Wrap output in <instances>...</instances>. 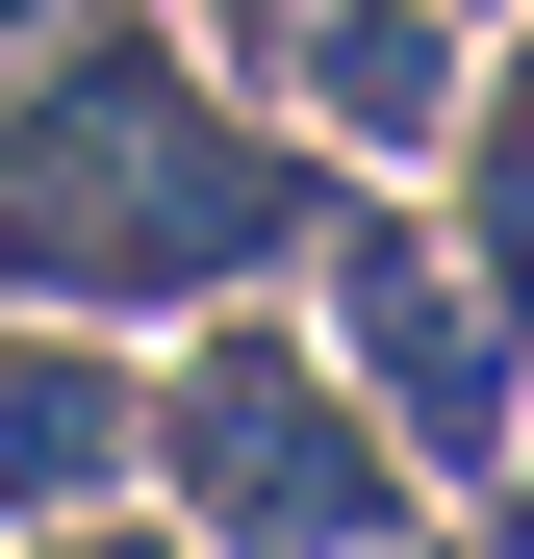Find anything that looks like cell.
I'll return each mask as SVG.
<instances>
[{
  "label": "cell",
  "mask_w": 534,
  "mask_h": 559,
  "mask_svg": "<svg viewBox=\"0 0 534 559\" xmlns=\"http://www.w3.org/2000/svg\"><path fill=\"white\" fill-rule=\"evenodd\" d=\"M509 509H534V484H509Z\"/></svg>",
  "instance_id": "obj_9"
},
{
  "label": "cell",
  "mask_w": 534,
  "mask_h": 559,
  "mask_svg": "<svg viewBox=\"0 0 534 559\" xmlns=\"http://www.w3.org/2000/svg\"><path fill=\"white\" fill-rule=\"evenodd\" d=\"M306 280H331V382L382 407L407 484H509V356H534V331H484V306H459V254H432L407 204H331V229H306Z\"/></svg>",
  "instance_id": "obj_3"
},
{
  "label": "cell",
  "mask_w": 534,
  "mask_h": 559,
  "mask_svg": "<svg viewBox=\"0 0 534 559\" xmlns=\"http://www.w3.org/2000/svg\"><path fill=\"white\" fill-rule=\"evenodd\" d=\"M128 484H153V534H204V559H407V457H382V407L331 382L306 331H254V306H204L128 382Z\"/></svg>",
  "instance_id": "obj_2"
},
{
  "label": "cell",
  "mask_w": 534,
  "mask_h": 559,
  "mask_svg": "<svg viewBox=\"0 0 534 559\" xmlns=\"http://www.w3.org/2000/svg\"><path fill=\"white\" fill-rule=\"evenodd\" d=\"M128 382L153 356H103V331H0V534H51V509H128Z\"/></svg>",
  "instance_id": "obj_5"
},
{
  "label": "cell",
  "mask_w": 534,
  "mask_h": 559,
  "mask_svg": "<svg viewBox=\"0 0 534 559\" xmlns=\"http://www.w3.org/2000/svg\"><path fill=\"white\" fill-rule=\"evenodd\" d=\"M0 559H204V534H153V509H51V534H0Z\"/></svg>",
  "instance_id": "obj_7"
},
{
  "label": "cell",
  "mask_w": 534,
  "mask_h": 559,
  "mask_svg": "<svg viewBox=\"0 0 534 559\" xmlns=\"http://www.w3.org/2000/svg\"><path fill=\"white\" fill-rule=\"evenodd\" d=\"M204 26H229V51H281V0H204Z\"/></svg>",
  "instance_id": "obj_8"
},
{
  "label": "cell",
  "mask_w": 534,
  "mask_h": 559,
  "mask_svg": "<svg viewBox=\"0 0 534 559\" xmlns=\"http://www.w3.org/2000/svg\"><path fill=\"white\" fill-rule=\"evenodd\" d=\"M407 559H432V534H407Z\"/></svg>",
  "instance_id": "obj_10"
},
{
  "label": "cell",
  "mask_w": 534,
  "mask_h": 559,
  "mask_svg": "<svg viewBox=\"0 0 534 559\" xmlns=\"http://www.w3.org/2000/svg\"><path fill=\"white\" fill-rule=\"evenodd\" d=\"M306 229H331V178L204 103L153 0H51V26L0 0V280H26L51 331H128V306L204 331L229 280H281Z\"/></svg>",
  "instance_id": "obj_1"
},
{
  "label": "cell",
  "mask_w": 534,
  "mask_h": 559,
  "mask_svg": "<svg viewBox=\"0 0 534 559\" xmlns=\"http://www.w3.org/2000/svg\"><path fill=\"white\" fill-rule=\"evenodd\" d=\"M432 178H459V306L534 331V26L459 76V128H432Z\"/></svg>",
  "instance_id": "obj_6"
},
{
  "label": "cell",
  "mask_w": 534,
  "mask_h": 559,
  "mask_svg": "<svg viewBox=\"0 0 534 559\" xmlns=\"http://www.w3.org/2000/svg\"><path fill=\"white\" fill-rule=\"evenodd\" d=\"M254 76H281V103L356 153V178H432V128H459V0H281V51H254Z\"/></svg>",
  "instance_id": "obj_4"
}]
</instances>
